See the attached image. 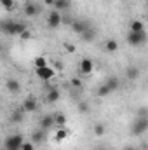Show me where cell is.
Segmentation results:
<instances>
[{"instance_id":"2","label":"cell","mask_w":148,"mask_h":150,"mask_svg":"<svg viewBox=\"0 0 148 150\" xmlns=\"http://www.w3.org/2000/svg\"><path fill=\"white\" fill-rule=\"evenodd\" d=\"M147 129H148V117H138L134 120L132 127H131V134L132 136H141V134L147 133Z\"/></svg>"},{"instance_id":"8","label":"cell","mask_w":148,"mask_h":150,"mask_svg":"<svg viewBox=\"0 0 148 150\" xmlns=\"http://www.w3.org/2000/svg\"><path fill=\"white\" fill-rule=\"evenodd\" d=\"M78 70H80V74H82V75L92 74V70H94V63H92V59L84 58V59L80 61V65H78Z\"/></svg>"},{"instance_id":"36","label":"cell","mask_w":148,"mask_h":150,"mask_svg":"<svg viewBox=\"0 0 148 150\" xmlns=\"http://www.w3.org/2000/svg\"><path fill=\"white\" fill-rule=\"evenodd\" d=\"M94 150H108V149H106V147H103V145H99V147H96Z\"/></svg>"},{"instance_id":"7","label":"cell","mask_w":148,"mask_h":150,"mask_svg":"<svg viewBox=\"0 0 148 150\" xmlns=\"http://www.w3.org/2000/svg\"><path fill=\"white\" fill-rule=\"evenodd\" d=\"M37 108H38V103L35 98H26L23 101V107H21V110L25 113H33V112H37Z\"/></svg>"},{"instance_id":"24","label":"cell","mask_w":148,"mask_h":150,"mask_svg":"<svg viewBox=\"0 0 148 150\" xmlns=\"http://www.w3.org/2000/svg\"><path fill=\"white\" fill-rule=\"evenodd\" d=\"M94 37H96V32H94L92 28H87V30L82 33V38H84L85 42H91V40H92Z\"/></svg>"},{"instance_id":"11","label":"cell","mask_w":148,"mask_h":150,"mask_svg":"<svg viewBox=\"0 0 148 150\" xmlns=\"http://www.w3.org/2000/svg\"><path fill=\"white\" fill-rule=\"evenodd\" d=\"M59 98H61L59 91H58L56 87H51V89H49V93H47V96H45V101H47V103H56Z\"/></svg>"},{"instance_id":"15","label":"cell","mask_w":148,"mask_h":150,"mask_svg":"<svg viewBox=\"0 0 148 150\" xmlns=\"http://www.w3.org/2000/svg\"><path fill=\"white\" fill-rule=\"evenodd\" d=\"M125 75H127V79H129V80H136V79H140L141 70H140L138 67H129V68L125 70Z\"/></svg>"},{"instance_id":"17","label":"cell","mask_w":148,"mask_h":150,"mask_svg":"<svg viewBox=\"0 0 148 150\" xmlns=\"http://www.w3.org/2000/svg\"><path fill=\"white\" fill-rule=\"evenodd\" d=\"M92 133H94L96 136H103V134L106 133V126H105L103 122H98V124H94V127H92Z\"/></svg>"},{"instance_id":"18","label":"cell","mask_w":148,"mask_h":150,"mask_svg":"<svg viewBox=\"0 0 148 150\" xmlns=\"http://www.w3.org/2000/svg\"><path fill=\"white\" fill-rule=\"evenodd\" d=\"M68 138V129L63 126V127H59L58 131H56V142H63V140H66Z\"/></svg>"},{"instance_id":"25","label":"cell","mask_w":148,"mask_h":150,"mask_svg":"<svg viewBox=\"0 0 148 150\" xmlns=\"http://www.w3.org/2000/svg\"><path fill=\"white\" fill-rule=\"evenodd\" d=\"M33 65H35V68H42V67H47L49 63H47V59H45L44 56H38V58H35Z\"/></svg>"},{"instance_id":"33","label":"cell","mask_w":148,"mask_h":150,"mask_svg":"<svg viewBox=\"0 0 148 150\" xmlns=\"http://www.w3.org/2000/svg\"><path fill=\"white\" fill-rule=\"evenodd\" d=\"M138 117H147V108H141V110L138 112Z\"/></svg>"},{"instance_id":"10","label":"cell","mask_w":148,"mask_h":150,"mask_svg":"<svg viewBox=\"0 0 148 150\" xmlns=\"http://www.w3.org/2000/svg\"><path fill=\"white\" fill-rule=\"evenodd\" d=\"M54 126V115H44L40 119V129L42 131H51Z\"/></svg>"},{"instance_id":"4","label":"cell","mask_w":148,"mask_h":150,"mask_svg":"<svg viewBox=\"0 0 148 150\" xmlns=\"http://www.w3.org/2000/svg\"><path fill=\"white\" fill-rule=\"evenodd\" d=\"M23 145V136L21 134H9L4 140V147L7 150H19Z\"/></svg>"},{"instance_id":"13","label":"cell","mask_w":148,"mask_h":150,"mask_svg":"<svg viewBox=\"0 0 148 150\" xmlns=\"http://www.w3.org/2000/svg\"><path fill=\"white\" fill-rule=\"evenodd\" d=\"M72 28H73L77 33L82 35V33H84L87 28H91V26H89V23H85V21H72Z\"/></svg>"},{"instance_id":"1","label":"cell","mask_w":148,"mask_h":150,"mask_svg":"<svg viewBox=\"0 0 148 150\" xmlns=\"http://www.w3.org/2000/svg\"><path fill=\"white\" fill-rule=\"evenodd\" d=\"M26 30V25L25 23H18V21H12V19H5V21H0V32L5 33V35H21L23 32Z\"/></svg>"},{"instance_id":"9","label":"cell","mask_w":148,"mask_h":150,"mask_svg":"<svg viewBox=\"0 0 148 150\" xmlns=\"http://www.w3.org/2000/svg\"><path fill=\"white\" fill-rule=\"evenodd\" d=\"M25 14L28 16V18H35L40 14V5H37L35 2H28V4H25Z\"/></svg>"},{"instance_id":"12","label":"cell","mask_w":148,"mask_h":150,"mask_svg":"<svg viewBox=\"0 0 148 150\" xmlns=\"http://www.w3.org/2000/svg\"><path fill=\"white\" fill-rule=\"evenodd\" d=\"M105 86L110 89V93H115V91L120 87V82H118V79H117V77H108V79L105 80Z\"/></svg>"},{"instance_id":"30","label":"cell","mask_w":148,"mask_h":150,"mask_svg":"<svg viewBox=\"0 0 148 150\" xmlns=\"http://www.w3.org/2000/svg\"><path fill=\"white\" fill-rule=\"evenodd\" d=\"M72 86H73V87H82L80 79H72Z\"/></svg>"},{"instance_id":"5","label":"cell","mask_w":148,"mask_h":150,"mask_svg":"<svg viewBox=\"0 0 148 150\" xmlns=\"http://www.w3.org/2000/svg\"><path fill=\"white\" fill-rule=\"evenodd\" d=\"M61 14H59V11H51V14H49V18H47V26L49 28H58L59 25H61Z\"/></svg>"},{"instance_id":"31","label":"cell","mask_w":148,"mask_h":150,"mask_svg":"<svg viewBox=\"0 0 148 150\" xmlns=\"http://www.w3.org/2000/svg\"><path fill=\"white\" fill-rule=\"evenodd\" d=\"M19 37H21V38H25V40H26V38H30V37H32V33H30L28 30H25V32H23V33H21Z\"/></svg>"},{"instance_id":"3","label":"cell","mask_w":148,"mask_h":150,"mask_svg":"<svg viewBox=\"0 0 148 150\" xmlns=\"http://www.w3.org/2000/svg\"><path fill=\"white\" fill-rule=\"evenodd\" d=\"M147 42V33L145 32H129L127 33V44L131 47H140Z\"/></svg>"},{"instance_id":"34","label":"cell","mask_w":148,"mask_h":150,"mask_svg":"<svg viewBox=\"0 0 148 150\" xmlns=\"http://www.w3.org/2000/svg\"><path fill=\"white\" fill-rule=\"evenodd\" d=\"M124 150H138V149H136L134 145H125V147H124Z\"/></svg>"},{"instance_id":"26","label":"cell","mask_w":148,"mask_h":150,"mask_svg":"<svg viewBox=\"0 0 148 150\" xmlns=\"http://www.w3.org/2000/svg\"><path fill=\"white\" fill-rule=\"evenodd\" d=\"M0 5H2L4 9H7V11H12V9L16 7V2H14V0H0Z\"/></svg>"},{"instance_id":"32","label":"cell","mask_w":148,"mask_h":150,"mask_svg":"<svg viewBox=\"0 0 148 150\" xmlns=\"http://www.w3.org/2000/svg\"><path fill=\"white\" fill-rule=\"evenodd\" d=\"M65 47H66V51H68V52H75V45H73V44H66Z\"/></svg>"},{"instance_id":"22","label":"cell","mask_w":148,"mask_h":150,"mask_svg":"<svg viewBox=\"0 0 148 150\" xmlns=\"http://www.w3.org/2000/svg\"><path fill=\"white\" fill-rule=\"evenodd\" d=\"M129 32H145V25H143L141 21L134 19V21L131 23V30H129Z\"/></svg>"},{"instance_id":"6","label":"cell","mask_w":148,"mask_h":150,"mask_svg":"<svg viewBox=\"0 0 148 150\" xmlns=\"http://www.w3.org/2000/svg\"><path fill=\"white\" fill-rule=\"evenodd\" d=\"M35 72H37V77L38 79H42V80H51L52 77H54V68H51L49 65L47 67H42V68H35Z\"/></svg>"},{"instance_id":"35","label":"cell","mask_w":148,"mask_h":150,"mask_svg":"<svg viewBox=\"0 0 148 150\" xmlns=\"http://www.w3.org/2000/svg\"><path fill=\"white\" fill-rule=\"evenodd\" d=\"M54 2H56V0H44L45 5H54Z\"/></svg>"},{"instance_id":"23","label":"cell","mask_w":148,"mask_h":150,"mask_svg":"<svg viewBox=\"0 0 148 150\" xmlns=\"http://www.w3.org/2000/svg\"><path fill=\"white\" fill-rule=\"evenodd\" d=\"M54 124H58L59 127H63V126L66 124V115H63V113H56V115H54Z\"/></svg>"},{"instance_id":"19","label":"cell","mask_w":148,"mask_h":150,"mask_svg":"<svg viewBox=\"0 0 148 150\" xmlns=\"http://www.w3.org/2000/svg\"><path fill=\"white\" fill-rule=\"evenodd\" d=\"M23 115H25V112H23L21 108L16 110V112L12 113V117H11V122H12V124H19V122H23V119H25Z\"/></svg>"},{"instance_id":"20","label":"cell","mask_w":148,"mask_h":150,"mask_svg":"<svg viewBox=\"0 0 148 150\" xmlns=\"http://www.w3.org/2000/svg\"><path fill=\"white\" fill-rule=\"evenodd\" d=\"M105 49H106L108 52H115V51L118 49V42H117V40H113V38L106 40V42H105Z\"/></svg>"},{"instance_id":"27","label":"cell","mask_w":148,"mask_h":150,"mask_svg":"<svg viewBox=\"0 0 148 150\" xmlns=\"http://www.w3.org/2000/svg\"><path fill=\"white\" fill-rule=\"evenodd\" d=\"M96 94H98L99 98H105V96H108V94H111V93H110V89H108V87H106V86L103 84V86H101V87L98 89V93H96Z\"/></svg>"},{"instance_id":"28","label":"cell","mask_w":148,"mask_h":150,"mask_svg":"<svg viewBox=\"0 0 148 150\" xmlns=\"http://www.w3.org/2000/svg\"><path fill=\"white\" fill-rule=\"evenodd\" d=\"M19 150H35V143H32V142H23V145H21Z\"/></svg>"},{"instance_id":"29","label":"cell","mask_w":148,"mask_h":150,"mask_svg":"<svg viewBox=\"0 0 148 150\" xmlns=\"http://www.w3.org/2000/svg\"><path fill=\"white\" fill-rule=\"evenodd\" d=\"M87 110H89V107H87V103H80V105H78V112L85 113Z\"/></svg>"},{"instance_id":"16","label":"cell","mask_w":148,"mask_h":150,"mask_svg":"<svg viewBox=\"0 0 148 150\" xmlns=\"http://www.w3.org/2000/svg\"><path fill=\"white\" fill-rule=\"evenodd\" d=\"M45 140V131H42V129H38V131H35L33 134H32V143H42Z\"/></svg>"},{"instance_id":"21","label":"cell","mask_w":148,"mask_h":150,"mask_svg":"<svg viewBox=\"0 0 148 150\" xmlns=\"http://www.w3.org/2000/svg\"><path fill=\"white\" fill-rule=\"evenodd\" d=\"M70 7V0H56L54 2V9L56 11H65Z\"/></svg>"},{"instance_id":"14","label":"cell","mask_w":148,"mask_h":150,"mask_svg":"<svg viewBox=\"0 0 148 150\" xmlns=\"http://www.w3.org/2000/svg\"><path fill=\"white\" fill-rule=\"evenodd\" d=\"M5 87H7L11 93L18 94V93H19V89H21V84H19L16 79H9V80H7V84H5Z\"/></svg>"}]
</instances>
